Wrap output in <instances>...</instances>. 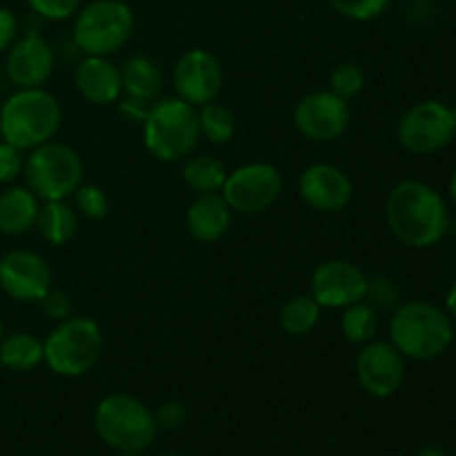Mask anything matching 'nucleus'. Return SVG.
Returning a JSON list of instances; mask_svg holds the SVG:
<instances>
[{"instance_id":"1","label":"nucleus","mask_w":456,"mask_h":456,"mask_svg":"<svg viewBox=\"0 0 456 456\" xmlns=\"http://www.w3.org/2000/svg\"><path fill=\"white\" fill-rule=\"evenodd\" d=\"M386 221L396 240L408 248L428 249L445 239L452 218L439 190L417 178H405L387 194Z\"/></svg>"},{"instance_id":"2","label":"nucleus","mask_w":456,"mask_h":456,"mask_svg":"<svg viewBox=\"0 0 456 456\" xmlns=\"http://www.w3.org/2000/svg\"><path fill=\"white\" fill-rule=\"evenodd\" d=\"M454 341V321L444 307L428 301L396 305L390 319V343L410 361H435Z\"/></svg>"},{"instance_id":"3","label":"nucleus","mask_w":456,"mask_h":456,"mask_svg":"<svg viewBox=\"0 0 456 456\" xmlns=\"http://www.w3.org/2000/svg\"><path fill=\"white\" fill-rule=\"evenodd\" d=\"M61 123V102L45 87L18 89L0 107V138L22 151L53 141Z\"/></svg>"},{"instance_id":"4","label":"nucleus","mask_w":456,"mask_h":456,"mask_svg":"<svg viewBox=\"0 0 456 456\" xmlns=\"http://www.w3.org/2000/svg\"><path fill=\"white\" fill-rule=\"evenodd\" d=\"M200 141L199 110L181 98H159L151 102L142 123L145 150L163 163H176L191 156Z\"/></svg>"},{"instance_id":"5","label":"nucleus","mask_w":456,"mask_h":456,"mask_svg":"<svg viewBox=\"0 0 456 456\" xmlns=\"http://www.w3.org/2000/svg\"><path fill=\"white\" fill-rule=\"evenodd\" d=\"M136 27L132 7L123 0H92L76 12L71 40L85 56L110 58L129 43Z\"/></svg>"},{"instance_id":"6","label":"nucleus","mask_w":456,"mask_h":456,"mask_svg":"<svg viewBox=\"0 0 456 456\" xmlns=\"http://www.w3.org/2000/svg\"><path fill=\"white\" fill-rule=\"evenodd\" d=\"M43 347L45 363L53 374L76 379L87 374L101 361L105 337L94 319L71 314L49 332Z\"/></svg>"},{"instance_id":"7","label":"nucleus","mask_w":456,"mask_h":456,"mask_svg":"<svg viewBox=\"0 0 456 456\" xmlns=\"http://www.w3.org/2000/svg\"><path fill=\"white\" fill-rule=\"evenodd\" d=\"M94 426L98 436L118 452H142L156 439L154 412L132 395H110L96 405Z\"/></svg>"},{"instance_id":"8","label":"nucleus","mask_w":456,"mask_h":456,"mask_svg":"<svg viewBox=\"0 0 456 456\" xmlns=\"http://www.w3.org/2000/svg\"><path fill=\"white\" fill-rule=\"evenodd\" d=\"M25 185L43 200H67L85 181V163L74 147L49 141L25 156Z\"/></svg>"},{"instance_id":"9","label":"nucleus","mask_w":456,"mask_h":456,"mask_svg":"<svg viewBox=\"0 0 456 456\" xmlns=\"http://www.w3.org/2000/svg\"><path fill=\"white\" fill-rule=\"evenodd\" d=\"M396 138L410 154L428 156L445 150L456 138L452 107L441 101H421L405 110L396 125Z\"/></svg>"},{"instance_id":"10","label":"nucleus","mask_w":456,"mask_h":456,"mask_svg":"<svg viewBox=\"0 0 456 456\" xmlns=\"http://www.w3.org/2000/svg\"><path fill=\"white\" fill-rule=\"evenodd\" d=\"M283 191V176L272 163H248L227 174L221 194L232 212L254 216L270 209Z\"/></svg>"},{"instance_id":"11","label":"nucleus","mask_w":456,"mask_h":456,"mask_svg":"<svg viewBox=\"0 0 456 456\" xmlns=\"http://www.w3.org/2000/svg\"><path fill=\"white\" fill-rule=\"evenodd\" d=\"M352 120L350 102L330 89L310 92L294 107V125L314 142H332L347 132Z\"/></svg>"},{"instance_id":"12","label":"nucleus","mask_w":456,"mask_h":456,"mask_svg":"<svg viewBox=\"0 0 456 456\" xmlns=\"http://www.w3.org/2000/svg\"><path fill=\"white\" fill-rule=\"evenodd\" d=\"M370 276L359 265L350 261H325L312 272L310 294L321 307L338 310V307H350L354 303L365 301L368 294Z\"/></svg>"},{"instance_id":"13","label":"nucleus","mask_w":456,"mask_h":456,"mask_svg":"<svg viewBox=\"0 0 456 456\" xmlns=\"http://www.w3.org/2000/svg\"><path fill=\"white\" fill-rule=\"evenodd\" d=\"M49 263L31 249H12L0 258V289L18 303H38L52 289Z\"/></svg>"},{"instance_id":"14","label":"nucleus","mask_w":456,"mask_h":456,"mask_svg":"<svg viewBox=\"0 0 456 456\" xmlns=\"http://www.w3.org/2000/svg\"><path fill=\"white\" fill-rule=\"evenodd\" d=\"M405 361L390 341H370L356 354V379L370 396L387 399L403 387Z\"/></svg>"},{"instance_id":"15","label":"nucleus","mask_w":456,"mask_h":456,"mask_svg":"<svg viewBox=\"0 0 456 456\" xmlns=\"http://www.w3.org/2000/svg\"><path fill=\"white\" fill-rule=\"evenodd\" d=\"M56 53L38 29H27L18 36L16 43L7 49L4 76L18 89L43 87L53 74Z\"/></svg>"},{"instance_id":"16","label":"nucleus","mask_w":456,"mask_h":456,"mask_svg":"<svg viewBox=\"0 0 456 456\" xmlns=\"http://www.w3.org/2000/svg\"><path fill=\"white\" fill-rule=\"evenodd\" d=\"M223 87V67L208 49H190L178 58L174 67V89L178 98L200 107L216 101Z\"/></svg>"},{"instance_id":"17","label":"nucleus","mask_w":456,"mask_h":456,"mask_svg":"<svg viewBox=\"0 0 456 456\" xmlns=\"http://www.w3.org/2000/svg\"><path fill=\"white\" fill-rule=\"evenodd\" d=\"M298 194L310 209L337 214L350 205L354 185L343 169L330 163H314L298 176Z\"/></svg>"},{"instance_id":"18","label":"nucleus","mask_w":456,"mask_h":456,"mask_svg":"<svg viewBox=\"0 0 456 456\" xmlns=\"http://www.w3.org/2000/svg\"><path fill=\"white\" fill-rule=\"evenodd\" d=\"M76 89L92 105H111L123 96L120 67L105 56H85L76 67Z\"/></svg>"},{"instance_id":"19","label":"nucleus","mask_w":456,"mask_h":456,"mask_svg":"<svg viewBox=\"0 0 456 456\" xmlns=\"http://www.w3.org/2000/svg\"><path fill=\"white\" fill-rule=\"evenodd\" d=\"M232 209L223 194H199L185 212V225L199 243H216L230 232Z\"/></svg>"},{"instance_id":"20","label":"nucleus","mask_w":456,"mask_h":456,"mask_svg":"<svg viewBox=\"0 0 456 456\" xmlns=\"http://www.w3.org/2000/svg\"><path fill=\"white\" fill-rule=\"evenodd\" d=\"M40 199L29 187L13 185L0 191V234L22 236L36 227Z\"/></svg>"},{"instance_id":"21","label":"nucleus","mask_w":456,"mask_h":456,"mask_svg":"<svg viewBox=\"0 0 456 456\" xmlns=\"http://www.w3.org/2000/svg\"><path fill=\"white\" fill-rule=\"evenodd\" d=\"M120 80H123V94L142 102H156L163 89V74L156 61L142 53H134L120 65Z\"/></svg>"},{"instance_id":"22","label":"nucleus","mask_w":456,"mask_h":456,"mask_svg":"<svg viewBox=\"0 0 456 456\" xmlns=\"http://www.w3.org/2000/svg\"><path fill=\"white\" fill-rule=\"evenodd\" d=\"M36 230L49 245H67L78 232V212L67 200H43Z\"/></svg>"},{"instance_id":"23","label":"nucleus","mask_w":456,"mask_h":456,"mask_svg":"<svg viewBox=\"0 0 456 456\" xmlns=\"http://www.w3.org/2000/svg\"><path fill=\"white\" fill-rule=\"evenodd\" d=\"M45 363V347L29 332H13L0 338V365L9 372H31Z\"/></svg>"},{"instance_id":"24","label":"nucleus","mask_w":456,"mask_h":456,"mask_svg":"<svg viewBox=\"0 0 456 456\" xmlns=\"http://www.w3.org/2000/svg\"><path fill=\"white\" fill-rule=\"evenodd\" d=\"M227 167L221 159L208 154L187 156L183 167V183L187 190L199 194H221L227 181Z\"/></svg>"},{"instance_id":"25","label":"nucleus","mask_w":456,"mask_h":456,"mask_svg":"<svg viewBox=\"0 0 456 456\" xmlns=\"http://www.w3.org/2000/svg\"><path fill=\"white\" fill-rule=\"evenodd\" d=\"M323 307L312 298V294H298L288 298L279 312V323L289 337H305L319 325Z\"/></svg>"},{"instance_id":"26","label":"nucleus","mask_w":456,"mask_h":456,"mask_svg":"<svg viewBox=\"0 0 456 456\" xmlns=\"http://www.w3.org/2000/svg\"><path fill=\"white\" fill-rule=\"evenodd\" d=\"M341 332L352 346H365L374 341L379 332V312L368 301H359L346 307L341 316Z\"/></svg>"},{"instance_id":"27","label":"nucleus","mask_w":456,"mask_h":456,"mask_svg":"<svg viewBox=\"0 0 456 456\" xmlns=\"http://www.w3.org/2000/svg\"><path fill=\"white\" fill-rule=\"evenodd\" d=\"M199 129L200 138L209 141L212 145H225L234 138L236 118L232 110H227L221 102H205L199 107Z\"/></svg>"},{"instance_id":"28","label":"nucleus","mask_w":456,"mask_h":456,"mask_svg":"<svg viewBox=\"0 0 456 456\" xmlns=\"http://www.w3.org/2000/svg\"><path fill=\"white\" fill-rule=\"evenodd\" d=\"M365 71L363 67L356 65V62H341L332 69L330 74V92L337 94L338 98L350 102L352 98L359 96L365 87Z\"/></svg>"},{"instance_id":"29","label":"nucleus","mask_w":456,"mask_h":456,"mask_svg":"<svg viewBox=\"0 0 456 456\" xmlns=\"http://www.w3.org/2000/svg\"><path fill=\"white\" fill-rule=\"evenodd\" d=\"M74 203L78 214H83L85 218H92V221H101L110 214V199H107L105 191L98 185H83L74 191Z\"/></svg>"},{"instance_id":"30","label":"nucleus","mask_w":456,"mask_h":456,"mask_svg":"<svg viewBox=\"0 0 456 456\" xmlns=\"http://www.w3.org/2000/svg\"><path fill=\"white\" fill-rule=\"evenodd\" d=\"M337 13L356 22H368L381 16L392 0H328Z\"/></svg>"},{"instance_id":"31","label":"nucleus","mask_w":456,"mask_h":456,"mask_svg":"<svg viewBox=\"0 0 456 456\" xmlns=\"http://www.w3.org/2000/svg\"><path fill=\"white\" fill-rule=\"evenodd\" d=\"M27 4L34 16L58 22L76 16V12L83 7V0H27Z\"/></svg>"},{"instance_id":"32","label":"nucleus","mask_w":456,"mask_h":456,"mask_svg":"<svg viewBox=\"0 0 456 456\" xmlns=\"http://www.w3.org/2000/svg\"><path fill=\"white\" fill-rule=\"evenodd\" d=\"M365 301L377 312L392 310L399 303V288L387 276H372L368 285V294H365Z\"/></svg>"},{"instance_id":"33","label":"nucleus","mask_w":456,"mask_h":456,"mask_svg":"<svg viewBox=\"0 0 456 456\" xmlns=\"http://www.w3.org/2000/svg\"><path fill=\"white\" fill-rule=\"evenodd\" d=\"M22 169H25V151L0 138V185H9L22 176Z\"/></svg>"},{"instance_id":"34","label":"nucleus","mask_w":456,"mask_h":456,"mask_svg":"<svg viewBox=\"0 0 456 456\" xmlns=\"http://www.w3.org/2000/svg\"><path fill=\"white\" fill-rule=\"evenodd\" d=\"M38 305H40V310H43V314L47 316V319L56 321V323L69 319L71 312H74L71 298L67 297L65 292H61V289H53V288L49 289L43 298H40Z\"/></svg>"},{"instance_id":"35","label":"nucleus","mask_w":456,"mask_h":456,"mask_svg":"<svg viewBox=\"0 0 456 456\" xmlns=\"http://www.w3.org/2000/svg\"><path fill=\"white\" fill-rule=\"evenodd\" d=\"M156 428L159 430H178L187 421V408L181 401H165L154 412Z\"/></svg>"},{"instance_id":"36","label":"nucleus","mask_w":456,"mask_h":456,"mask_svg":"<svg viewBox=\"0 0 456 456\" xmlns=\"http://www.w3.org/2000/svg\"><path fill=\"white\" fill-rule=\"evenodd\" d=\"M20 34V22L16 13L7 7H0V53H7V49L16 43Z\"/></svg>"},{"instance_id":"37","label":"nucleus","mask_w":456,"mask_h":456,"mask_svg":"<svg viewBox=\"0 0 456 456\" xmlns=\"http://www.w3.org/2000/svg\"><path fill=\"white\" fill-rule=\"evenodd\" d=\"M150 107H151L150 102L136 101V98H129V96L118 98V114L132 125L145 123L147 114H150Z\"/></svg>"},{"instance_id":"38","label":"nucleus","mask_w":456,"mask_h":456,"mask_svg":"<svg viewBox=\"0 0 456 456\" xmlns=\"http://www.w3.org/2000/svg\"><path fill=\"white\" fill-rule=\"evenodd\" d=\"M445 312H448L450 319L456 323V279L452 281V285H450L448 294H445Z\"/></svg>"},{"instance_id":"39","label":"nucleus","mask_w":456,"mask_h":456,"mask_svg":"<svg viewBox=\"0 0 456 456\" xmlns=\"http://www.w3.org/2000/svg\"><path fill=\"white\" fill-rule=\"evenodd\" d=\"M417 456H448L444 448H439V445H426V448L419 450Z\"/></svg>"},{"instance_id":"40","label":"nucleus","mask_w":456,"mask_h":456,"mask_svg":"<svg viewBox=\"0 0 456 456\" xmlns=\"http://www.w3.org/2000/svg\"><path fill=\"white\" fill-rule=\"evenodd\" d=\"M448 194H450V200L456 205V169L452 172V176H450L448 181Z\"/></svg>"},{"instance_id":"41","label":"nucleus","mask_w":456,"mask_h":456,"mask_svg":"<svg viewBox=\"0 0 456 456\" xmlns=\"http://www.w3.org/2000/svg\"><path fill=\"white\" fill-rule=\"evenodd\" d=\"M450 232H452L454 239H456V216L452 218V221H450Z\"/></svg>"},{"instance_id":"42","label":"nucleus","mask_w":456,"mask_h":456,"mask_svg":"<svg viewBox=\"0 0 456 456\" xmlns=\"http://www.w3.org/2000/svg\"><path fill=\"white\" fill-rule=\"evenodd\" d=\"M118 456H141V452H120Z\"/></svg>"},{"instance_id":"43","label":"nucleus","mask_w":456,"mask_h":456,"mask_svg":"<svg viewBox=\"0 0 456 456\" xmlns=\"http://www.w3.org/2000/svg\"><path fill=\"white\" fill-rule=\"evenodd\" d=\"M452 114H454V120H456V102L452 105Z\"/></svg>"},{"instance_id":"44","label":"nucleus","mask_w":456,"mask_h":456,"mask_svg":"<svg viewBox=\"0 0 456 456\" xmlns=\"http://www.w3.org/2000/svg\"><path fill=\"white\" fill-rule=\"evenodd\" d=\"M0 338H3V323H0Z\"/></svg>"},{"instance_id":"45","label":"nucleus","mask_w":456,"mask_h":456,"mask_svg":"<svg viewBox=\"0 0 456 456\" xmlns=\"http://www.w3.org/2000/svg\"><path fill=\"white\" fill-rule=\"evenodd\" d=\"M163 456H181V454H163Z\"/></svg>"}]
</instances>
